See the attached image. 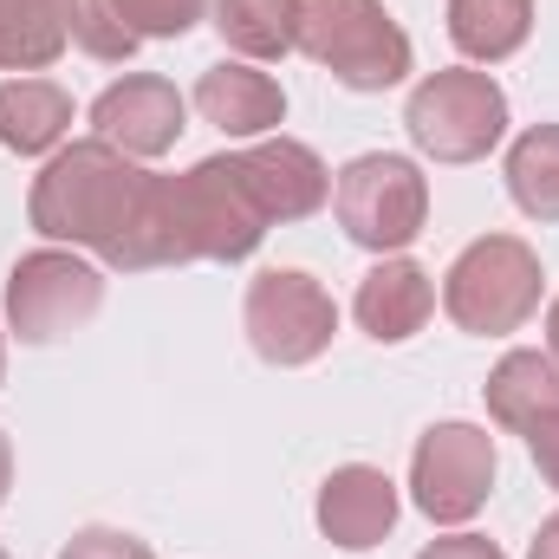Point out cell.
<instances>
[{
  "label": "cell",
  "mask_w": 559,
  "mask_h": 559,
  "mask_svg": "<svg viewBox=\"0 0 559 559\" xmlns=\"http://www.w3.org/2000/svg\"><path fill=\"white\" fill-rule=\"evenodd\" d=\"M182 118H189L182 92L169 79H156V72H131V79L105 85L98 105H92V131L105 143H118L124 156H163V150H176Z\"/></svg>",
  "instance_id": "cell-10"
},
{
  "label": "cell",
  "mask_w": 559,
  "mask_h": 559,
  "mask_svg": "<svg viewBox=\"0 0 559 559\" xmlns=\"http://www.w3.org/2000/svg\"><path fill=\"white\" fill-rule=\"evenodd\" d=\"M0 378H7V338H0Z\"/></svg>",
  "instance_id": "cell-30"
},
{
  "label": "cell",
  "mask_w": 559,
  "mask_h": 559,
  "mask_svg": "<svg viewBox=\"0 0 559 559\" xmlns=\"http://www.w3.org/2000/svg\"><path fill=\"white\" fill-rule=\"evenodd\" d=\"M59 559H156L143 547L138 534H118V527H85V534H72L66 540V554Z\"/></svg>",
  "instance_id": "cell-24"
},
{
  "label": "cell",
  "mask_w": 559,
  "mask_h": 559,
  "mask_svg": "<svg viewBox=\"0 0 559 559\" xmlns=\"http://www.w3.org/2000/svg\"><path fill=\"white\" fill-rule=\"evenodd\" d=\"M508 195L521 215L559 222V124H534L508 150Z\"/></svg>",
  "instance_id": "cell-20"
},
{
  "label": "cell",
  "mask_w": 559,
  "mask_h": 559,
  "mask_svg": "<svg viewBox=\"0 0 559 559\" xmlns=\"http://www.w3.org/2000/svg\"><path fill=\"white\" fill-rule=\"evenodd\" d=\"M397 527V481L371 462H345L325 475L319 488V534L345 554H371L384 547Z\"/></svg>",
  "instance_id": "cell-11"
},
{
  "label": "cell",
  "mask_w": 559,
  "mask_h": 559,
  "mask_svg": "<svg viewBox=\"0 0 559 559\" xmlns=\"http://www.w3.org/2000/svg\"><path fill=\"white\" fill-rule=\"evenodd\" d=\"M98 306H105V274L72 248L20 254L7 274V325L20 345H59L79 325H92Z\"/></svg>",
  "instance_id": "cell-6"
},
{
  "label": "cell",
  "mask_w": 559,
  "mask_h": 559,
  "mask_svg": "<svg viewBox=\"0 0 559 559\" xmlns=\"http://www.w3.org/2000/svg\"><path fill=\"white\" fill-rule=\"evenodd\" d=\"M138 39H182L195 33V20L209 13V0H105Z\"/></svg>",
  "instance_id": "cell-22"
},
{
  "label": "cell",
  "mask_w": 559,
  "mask_h": 559,
  "mask_svg": "<svg viewBox=\"0 0 559 559\" xmlns=\"http://www.w3.org/2000/svg\"><path fill=\"white\" fill-rule=\"evenodd\" d=\"M547 352H554V358H559V299H554V306H547Z\"/></svg>",
  "instance_id": "cell-29"
},
{
  "label": "cell",
  "mask_w": 559,
  "mask_h": 559,
  "mask_svg": "<svg viewBox=\"0 0 559 559\" xmlns=\"http://www.w3.org/2000/svg\"><path fill=\"white\" fill-rule=\"evenodd\" d=\"M527 449H534V468L547 475V488H559V417L540 423V429L527 436Z\"/></svg>",
  "instance_id": "cell-26"
},
{
  "label": "cell",
  "mask_w": 559,
  "mask_h": 559,
  "mask_svg": "<svg viewBox=\"0 0 559 559\" xmlns=\"http://www.w3.org/2000/svg\"><path fill=\"white\" fill-rule=\"evenodd\" d=\"M0 559H7V547H0Z\"/></svg>",
  "instance_id": "cell-31"
},
{
  "label": "cell",
  "mask_w": 559,
  "mask_h": 559,
  "mask_svg": "<svg viewBox=\"0 0 559 559\" xmlns=\"http://www.w3.org/2000/svg\"><path fill=\"white\" fill-rule=\"evenodd\" d=\"M241 176H248V189H254L267 222H306L332 195V169L293 138H267L254 150H241Z\"/></svg>",
  "instance_id": "cell-13"
},
{
  "label": "cell",
  "mask_w": 559,
  "mask_h": 559,
  "mask_svg": "<svg viewBox=\"0 0 559 559\" xmlns=\"http://www.w3.org/2000/svg\"><path fill=\"white\" fill-rule=\"evenodd\" d=\"M182 182V209H189V241L195 261H248L261 248V235L274 228L241 176V150L235 156H202L195 169L176 176Z\"/></svg>",
  "instance_id": "cell-9"
},
{
  "label": "cell",
  "mask_w": 559,
  "mask_h": 559,
  "mask_svg": "<svg viewBox=\"0 0 559 559\" xmlns=\"http://www.w3.org/2000/svg\"><path fill=\"white\" fill-rule=\"evenodd\" d=\"M79 0H0V72H46L72 46Z\"/></svg>",
  "instance_id": "cell-17"
},
{
  "label": "cell",
  "mask_w": 559,
  "mask_h": 559,
  "mask_svg": "<svg viewBox=\"0 0 559 559\" xmlns=\"http://www.w3.org/2000/svg\"><path fill=\"white\" fill-rule=\"evenodd\" d=\"M241 325H248V345H254L267 365L293 371V365H312V358L332 345L338 306H332V293L312 274H299V267H267V274L248 286V299H241Z\"/></svg>",
  "instance_id": "cell-7"
},
{
  "label": "cell",
  "mask_w": 559,
  "mask_h": 559,
  "mask_svg": "<svg viewBox=\"0 0 559 559\" xmlns=\"http://www.w3.org/2000/svg\"><path fill=\"white\" fill-rule=\"evenodd\" d=\"M481 397H488V417L501 423V429L534 436L540 423L559 417V358L554 352H508L488 371Z\"/></svg>",
  "instance_id": "cell-16"
},
{
  "label": "cell",
  "mask_w": 559,
  "mask_h": 559,
  "mask_svg": "<svg viewBox=\"0 0 559 559\" xmlns=\"http://www.w3.org/2000/svg\"><path fill=\"white\" fill-rule=\"evenodd\" d=\"M182 261H195L182 182L176 176H143V195H138V209H131V222H124V235L105 248V267L150 274V267H182Z\"/></svg>",
  "instance_id": "cell-12"
},
{
  "label": "cell",
  "mask_w": 559,
  "mask_h": 559,
  "mask_svg": "<svg viewBox=\"0 0 559 559\" xmlns=\"http://www.w3.org/2000/svg\"><path fill=\"white\" fill-rule=\"evenodd\" d=\"M138 156H124L118 143L85 138L52 150V163L33 176V195H26V222L52 241V248H92L105 261V248L124 235L131 209L143 195Z\"/></svg>",
  "instance_id": "cell-1"
},
{
  "label": "cell",
  "mask_w": 559,
  "mask_h": 559,
  "mask_svg": "<svg viewBox=\"0 0 559 559\" xmlns=\"http://www.w3.org/2000/svg\"><path fill=\"white\" fill-rule=\"evenodd\" d=\"M7 488H13V449H7V436H0V508H7Z\"/></svg>",
  "instance_id": "cell-28"
},
{
  "label": "cell",
  "mask_w": 559,
  "mask_h": 559,
  "mask_svg": "<svg viewBox=\"0 0 559 559\" xmlns=\"http://www.w3.org/2000/svg\"><path fill=\"white\" fill-rule=\"evenodd\" d=\"M527 559H559V514H547V521H540V534H534Z\"/></svg>",
  "instance_id": "cell-27"
},
{
  "label": "cell",
  "mask_w": 559,
  "mask_h": 559,
  "mask_svg": "<svg viewBox=\"0 0 559 559\" xmlns=\"http://www.w3.org/2000/svg\"><path fill=\"white\" fill-rule=\"evenodd\" d=\"M293 7L299 0H215V33L241 59H280L293 52Z\"/></svg>",
  "instance_id": "cell-21"
},
{
  "label": "cell",
  "mask_w": 559,
  "mask_h": 559,
  "mask_svg": "<svg viewBox=\"0 0 559 559\" xmlns=\"http://www.w3.org/2000/svg\"><path fill=\"white\" fill-rule=\"evenodd\" d=\"M404 131L436 163H481L508 138V92L475 66L429 72L404 105Z\"/></svg>",
  "instance_id": "cell-4"
},
{
  "label": "cell",
  "mask_w": 559,
  "mask_h": 559,
  "mask_svg": "<svg viewBox=\"0 0 559 559\" xmlns=\"http://www.w3.org/2000/svg\"><path fill=\"white\" fill-rule=\"evenodd\" d=\"M417 559H508L495 540H481V534H449V540H429Z\"/></svg>",
  "instance_id": "cell-25"
},
{
  "label": "cell",
  "mask_w": 559,
  "mask_h": 559,
  "mask_svg": "<svg viewBox=\"0 0 559 559\" xmlns=\"http://www.w3.org/2000/svg\"><path fill=\"white\" fill-rule=\"evenodd\" d=\"M527 33H534V0H449V39L475 66L514 59Z\"/></svg>",
  "instance_id": "cell-19"
},
{
  "label": "cell",
  "mask_w": 559,
  "mask_h": 559,
  "mask_svg": "<svg viewBox=\"0 0 559 559\" xmlns=\"http://www.w3.org/2000/svg\"><path fill=\"white\" fill-rule=\"evenodd\" d=\"M72 131V92L52 79H7L0 85V143L13 156H46Z\"/></svg>",
  "instance_id": "cell-18"
},
{
  "label": "cell",
  "mask_w": 559,
  "mask_h": 559,
  "mask_svg": "<svg viewBox=\"0 0 559 559\" xmlns=\"http://www.w3.org/2000/svg\"><path fill=\"white\" fill-rule=\"evenodd\" d=\"M488 495H495V436L475 423L423 429L417 455H411V501L423 514L442 527H462L481 514Z\"/></svg>",
  "instance_id": "cell-8"
},
{
  "label": "cell",
  "mask_w": 559,
  "mask_h": 559,
  "mask_svg": "<svg viewBox=\"0 0 559 559\" xmlns=\"http://www.w3.org/2000/svg\"><path fill=\"white\" fill-rule=\"evenodd\" d=\"M352 312H358V325H365L378 345H404V338H417L423 319L436 312V286H429V274H423L417 261L384 254L371 274L358 280Z\"/></svg>",
  "instance_id": "cell-15"
},
{
  "label": "cell",
  "mask_w": 559,
  "mask_h": 559,
  "mask_svg": "<svg viewBox=\"0 0 559 559\" xmlns=\"http://www.w3.org/2000/svg\"><path fill=\"white\" fill-rule=\"evenodd\" d=\"M332 215L358 248L404 254L429 222V182H423V169L411 156H391V150L352 156L332 182Z\"/></svg>",
  "instance_id": "cell-5"
},
{
  "label": "cell",
  "mask_w": 559,
  "mask_h": 559,
  "mask_svg": "<svg viewBox=\"0 0 559 559\" xmlns=\"http://www.w3.org/2000/svg\"><path fill=\"white\" fill-rule=\"evenodd\" d=\"M293 52H306L352 92H391L411 79V33L384 13V0H299Z\"/></svg>",
  "instance_id": "cell-2"
},
{
  "label": "cell",
  "mask_w": 559,
  "mask_h": 559,
  "mask_svg": "<svg viewBox=\"0 0 559 559\" xmlns=\"http://www.w3.org/2000/svg\"><path fill=\"white\" fill-rule=\"evenodd\" d=\"M195 111L222 138H267V131H280V118H286V92H280L261 66L222 59V66H209L195 79Z\"/></svg>",
  "instance_id": "cell-14"
},
{
  "label": "cell",
  "mask_w": 559,
  "mask_h": 559,
  "mask_svg": "<svg viewBox=\"0 0 559 559\" xmlns=\"http://www.w3.org/2000/svg\"><path fill=\"white\" fill-rule=\"evenodd\" d=\"M72 46H85L92 59H131V52H138V33H131V26H124L105 0H79Z\"/></svg>",
  "instance_id": "cell-23"
},
{
  "label": "cell",
  "mask_w": 559,
  "mask_h": 559,
  "mask_svg": "<svg viewBox=\"0 0 559 559\" xmlns=\"http://www.w3.org/2000/svg\"><path fill=\"white\" fill-rule=\"evenodd\" d=\"M540 254L521 235H481L442 274V312L475 338H501L540 312Z\"/></svg>",
  "instance_id": "cell-3"
}]
</instances>
